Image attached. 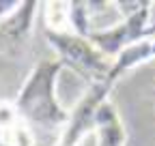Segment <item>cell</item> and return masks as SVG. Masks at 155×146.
Instances as JSON below:
<instances>
[{
    "label": "cell",
    "mask_w": 155,
    "mask_h": 146,
    "mask_svg": "<svg viewBox=\"0 0 155 146\" xmlns=\"http://www.w3.org/2000/svg\"><path fill=\"white\" fill-rule=\"evenodd\" d=\"M112 88H114V82L110 80L91 84L86 88V93L82 95V99L78 101L73 112L69 114V122L58 138L56 146H78L84 135L97 129V112L108 101V95Z\"/></svg>",
    "instance_id": "277c9868"
},
{
    "label": "cell",
    "mask_w": 155,
    "mask_h": 146,
    "mask_svg": "<svg viewBox=\"0 0 155 146\" xmlns=\"http://www.w3.org/2000/svg\"><path fill=\"white\" fill-rule=\"evenodd\" d=\"M37 9H39L37 2H22L13 15H9L0 24V54L17 49L28 39L32 24H35V11Z\"/></svg>",
    "instance_id": "5b68a950"
},
{
    "label": "cell",
    "mask_w": 155,
    "mask_h": 146,
    "mask_svg": "<svg viewBox=\"0 0 155 146\" xmlns=\"http://www.w3.org/2000/svg\"><path fill=\"white\" fill-rule=\"evenodd\" d=\"M69 20L71 32L78 36H91V2H69Z\"/></svg>",
    "instance_id": "9c48e42d"
},
{
    "label": "cell",
    "mask_w": 155,
    "mask_h": 146,
    "mask_svg": "<svg viewBox=\"0 0 155 146\" xmlns=\"http://www.w3.org/2000/svg\"><path fill=\"white\" fill-rule=\"evenodd\" d=\"M0 146H37L35 131L19 116L13 101H0Z\"/></svg>",
    "instance_id": "8992f818"
},
{
    "label": "cell",
    "mask_w": 155,
    "mask_h": 146,
    "mask_svg": "<svg viewBox=\"0 0 155 146\" xmlns=\"http://www.w3.org/2000/svg\"><path fill=\"white\" fill-rule=\"evenodd\" d=\"M65 65L61 60H39L15 97V107L32 131H54L67 127L69 114L56 97V82Z\"/></svg>",
    "instance_id": "6da1fadb"
},
{
    "label": "cell",
    "mask_w": 155,
    "mask_h": 146,
    "mask_svg": "<svg viewBox=\"0 0 155 146\" xmlns=\"http://www.w3.org/2000/svg\"><path fill=\"white\" fill-rule=\"evenodd\" d=\"M45 41L54 47L58 60L67 69L75 71L80 78H84L91 84L110 80L112 62L97 49L91 39L78 36L73 32H52L45 30Z\"/></svg>",
    "instance_id": "3957f363"
},
{
    "label": "cell",
    "mask_w": 155,
    "mask_h": 146,
    "mask_svg": "<svg viewBox=\"0 0 155 146\" xmlns=\"http://www.w3.org/2000/svg\"><path fill=\"white\" fill-rule=\"evenodd\" d=\"M97 146H125V129L119 118V112L110 101H106L97 112Z\"/></svg>",
    "instance_id": "52a82bcc"
},
{
    "label": "cell",
    "mask_w": 155,
    "mask_h": 146,
    "mask_svg": "<svg viewBox=\"0 0 155 146\" xmlns=\"http://www.w3.org/2000/svg\"><path fill=\"white\" fill-rule=\"evenodd\" d=\"M116 11L123 13V22L104 30L91 32V43L106 58H116L127 47L155 36V26L151 28V2H110Z\"/></svg>",
    "instance_id": "7a4b0ae2"
},
{
    "label": "cell",
    "mask_w": 155,
    "mask_h": 146,
    "mask_svg": "<svg viewBox=\"0 0 155 146\" xmlns=\"http://www.w3.org/2000/svg\"><path fill=\"white\" fill-rule=\"evenodd\" d=\"M45 30L52 32H71L69 2H45Z\"/></svg>",
    "instance_id": "ba28073f"
},
{
    "label": "cell",
    "mask_w": 155,
    "mask_h": 146,
    "mask_svg": "<svg viewBox=\"0 0 155 146\" xmlns=\"http://www.w3.org/2000/svg\"><path fill=\"white\" fill-rule=\"evenodd\" d=\"M19 5L22 2H5V0H0V24H2L9 15H13L19 9Z\"/></svg>",
    "instance_id": "30bf717a"
}]
</instances>
